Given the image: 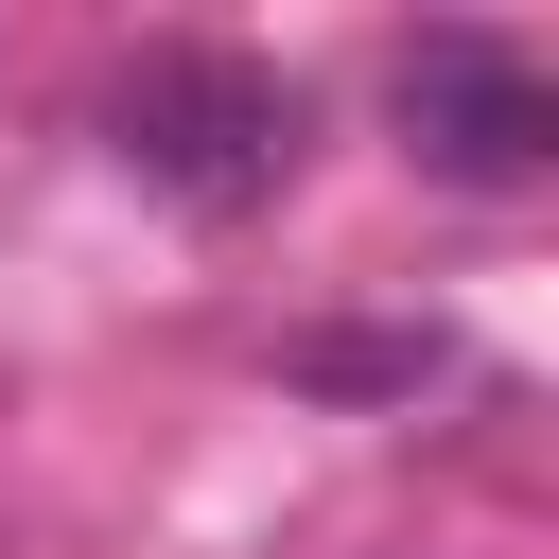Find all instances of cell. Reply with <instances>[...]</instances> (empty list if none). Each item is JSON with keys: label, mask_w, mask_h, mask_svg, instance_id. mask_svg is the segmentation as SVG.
Masks as SVG:
<instances>
[{"label": "cell", "mask_w": 559, "mask_h": 559, "mask_svg": "<svg viewBox=\"0 0 559 559\" xmlns=\"http://www.w3.org/2000/svg\"><path fill=\"white\" fill-rule=\"evenodd\" d=\"M384 122H402V157H419L437 192H524V175H559V70H542L507 17H437V35H402Z\"/></svg>", "instance_id": "obj_2"}, {"label": "cell", "mask_w": 559, "mask_h": 559, "mask_svg": "<svg viewBox=\"0 0 559 559\" xmlns=\"http://www.w3.org/2000/svg\"><path fill=\"white\" fill-rule=\"evenodd\" d=\"M437 367H454L437 332H297L280 349V384H314V402H419Z\"/></svg>", "instance_id": "obj_3"}, {"label": "cell", "mask_w": 559, "mask_h": 559, "mask_svg": "<svg viewBox=\"0 0 559 559\" xmlns=\"http://www.w3.org/2000/svg\"><path fill=\"white\" fill-rule=\"evenodd\" d=\"M297 140H314L297 70H262V52H227V35H140V52L105 70V157H122L157 210H192V227L280 210Z\"/></svg>", "instance_id": "obj_1"}]
</instances>
